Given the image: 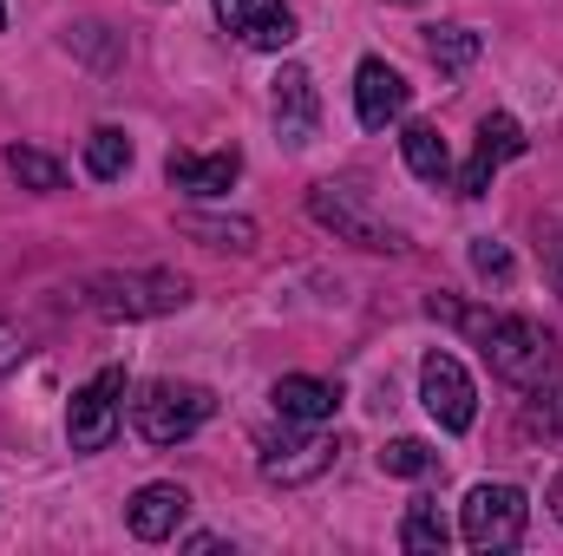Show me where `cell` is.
Wrapping results in <instances>:
<instances>
[{
    "mask_svg": "<svg viewBox=\"0 0 563 556\" xmlns=\"http://www.w3.org/2000/svg\"><path fill=\"white\" fill-rule=\"evenodd\" d=\"M426 308H432L439 321H459V327H472L498 380H511V387L538 393V387L558 374V341H551L538 321H525V314H478V308H459L452 294H432Z\"/></svg>",
    "mask_w": 563,
    "mask_h": 556,
    "instance_id": "1",
    "label": "cell"
},
{
    "mask_svg": "<svg viewBox=\"0 0 563 556\" xmlns=\"http://www.w3.org/2000/svg\"><path fill=\"white\" fill-rule=\"evenodd\" d=\"M217 419V393L197 380H144L132 393V432L144 445H184Z\"/></svg>",
    "mask_w": 563,
    "mask_h": 556,
    "instance_id": "2",
    "label": "cell"
},
{
    "mask_svg": "<svg viewBox=\"0 0 563 556\" xmlns=\"http://www.w3.org/2000/svg\"><path fill=\"white\" fill-rule=\"evenodd\" d=\"M79 301L106 321H151V314H177L190 301V281L170 269H132V276H92L79 288Z\"/></svg>",
    "mask_w": 563,
    "mask_h": 556,
    "instance_id": "3",
    "label": "cell"
},
{
    "mask_svg": "<svg viewBox=\"0 0 563 556\" xmlns=\"http://www.w3.org/2000/svg\"><path fill=\"white\" fill-rule=\"evenodd\" d=\"M531 524V498L518 485H472V498L459 504V537L478 556H505L525 544Z\"/></svg>",
    "mask_w": 563,
    "mask_h": 556,
    "instance_id": "4",
    "label": "cell"
},
{
    "mask_svg": "<svg viewBox=\"0 0 563 556\" xmlns=\"http://www.w3.org/2000/svg\"><path fill=\"white\" fill-rule=\"evenodd\" d=\"M119 425H125V367H106V374H92L73 393V407H66V445L73 452H106L119 438Z\"/></svg>",
    "mask_w": 563,
    "mask_h": 556,
    "instance_id": "5",
    "label": "cell"
},
{
    "mask_svg": "<svg viewBox=\"0 0 563 556\" xmlns=\"http://www.w3.org/2000/svg\"><path fill=\"white\" fill-rule=\"evenodd\" d=\"M420 407L439 419V432H472L478 393H472V374L459 367V354L432 347V354L420 360Z\"/></svg>",
    "mask_w": 563,
    "mask_h": 556,
    "instance_id": "6",
    "label": "cell"
},
{
    "mask_svg": "<svg viewBox=\"0 0 563 556\" xmlns=\"http://www.w3.org/2000/svg\"><path fill=\"white\" fill-rule=\"evenodd\" d=\"M217 7V26L236 40V46H250V53H282V46H295V7L288 0H210Z\"/></svg>",
    "mask_w": 563,
    "mask_h": 556,
    "instance_id": "7",
    "label": "cell"
},
{
    "mask_svg": "<svg viewBox=\"0 0 563 556\" xmlns=\"http://www.w3.org/2000/svg\"><path fill=\"white\" fill-rule=\"evenodd\" d=\"M308 216L321 230H334L341 243H361V249H400V230H380L367 210H361V190L354 184H314L308 190Z\"/></svg>",
    "mask_w": 563,
    "mask_h": 556,
    "instance_id": "8",
    "label": "cell"
},
{
    "mask_svg": "<svg viewBox=\"0 0 563 556\" xmlns=\"http://www.w3.org/2000/svg\"><path fill=\"white\" fill-rule=\"evenodd\" d=\"M269 119H276V138L288 151H308V144L321 138V92H314V73L308 66H282L276 73Z\"/></svg>",
    "mask_w": 563,
    "mask_h": 556,
    "instance_id": "9",
    "label": "cell"
},
{
    "mask_svg": "<svg viewBox=\"0 0 563 556\" xmlns=\"http://www.w3.org/2000/svg\"><path fill=\"white\" fill-rule=\"evenodd\" d=\"M334 458H341V438H328V432H282V438L269 432L263 438V478L269 485H308Z\"/></svg>",
    "mask_w": 563,
    "mask_h": 556,
    "instance_id": "10",
    "label": "cell"
},
{
    "mask_svg": "<svg viewBox=\"0 0 563 556\" xmlns=\"http://www.w3.org/2000/svg\"><path fill=\"white\" fill-rule=\"evenodd\" d=\"M511 157H525V125H518L511 112H492V119L478 125L472 164L459 170V197H485V190H492V177H498Z\"/></svg>",
    "mask_w": 563,
    "mask_h": 556,
    "instance_id": "11",
    "label": "cell"
},
{
    "mask_svg": "<svg viewBox=\"0 0 563 556\" xmlns=\"http://www.w3.org/2000/svg\"><path fill=\"white\" fill-rule=\"evenodd\" d=\"M407 99H413V86L400 79V66H387V59L354 66V112L367 132H387L394 119H407Z\"/></svg>",
    "mask_w": 563,
    "mask_h": 556,
    "instance_id": "12",
    "label": "cell"
},
{
    "mask_svg": "<svg viewBox=\"0 0 563 556\" xmlns=\"http://www.w3.org/2000/svg\"><path fill=\"white\" fill-rule=\"evenodd\" d=\"M164 177H170V190H190V197H223V190L243 177V151H217V157L170 151V157H164Z\"/></svg>",
    "mask_w": 563,
    "mask_h": 556,
    "instance_id": "13",
    "label": "cell"
},
{
    "mask_svg": "<svg viewBox=\"0 0 563 556\" xmlns=\"http://www.w3.org/2000/svg\"><path fill=\"white\" fill-rule=\"evenodd\" d=\"M184 511H190V491L184 485H144L139 498L125 504V524H132L139 544H164V537H177Z\"/></svg>",
    "mask_w": 563,
    "mask_h": 556,
    "instance_id": "14",
    "label": "cell"
},
{
    "mask_svg": "<svg viewBox=\"0 0 563 556\" xmlns=\"http://www.w3.org/2000/svg\"><path fill=\"white\" fill-rule=\"evenodd\" d=\"M269 400H276V413L288 425H321V419L341 413V387L334 380H314V374H282Z\"/></svg>",
    "mask_w": 563,
    "mask_h": 556,
    "instance_id": "15",
    "label": "cell"
},
{
    "mask_svg": "<svg viewBox=\"0 0 563 556\" xmlns=\"http://www.w3.org/2000/svg\"><path fill=\"white\" fill-rule=\"evenodd\" d=\"M400 151H407V170L420 177V184H445L452 177V151H445V138H439V125H407L400 132Z\"/></svg>",
    "mask_w": 563,
    "mask_h": 556,
    "instance_id": "16",
    "label": "cell"
},
{
    "mask_svg": "<svg viewBox=\"0 0 563 556\" xmlns=\"http://www.w3.org/2000/svg\"><path fill=\"white\" fill-rule=\"evenodd\" d=\"M445 544H452V524H445V511H439L432 498H413V504H407V518H400V551L439 556Z\"/></svg>",
    "mask_w": 563,
    "mask_h": 556,
    "instance_id": "17",
    "label": "cell"
},
{
    "mask_svg": "<svg viewBox=\"0 0 563 556\" xmlns=\"http://www.w3.org/2000/svg\"><path fill=\"white\" fill-rule=\"evenodd\" d=\"M426 59L439 66V79H459V73L478 59V33L459 26V20H452V26H426Z\"/></svg>",
    "mask_w": 563,
    "mask_h": 556,
    "instance_id": "18",
    "label": "cell"
},
{
    "mask_svg": "<svg viewBox=\"0 0 563 556\" xmlns=\"http://www.w3.org/2000/svg\"><path fill=\"white\" fill-rule=\"evenodd\" d=\"M7 177H13L20 190H33V197H53V190H66V170H59L46 151H33V144H13V151H7Z\"/></svg>",
    "mask_w": 563,
    "mask_h": 556,
    "instance_id": "19",
    "label": "cell"
},
{
    "mask_svg": "<svg viewBox=\"0 0 563 556\" xmlns=\"http://www.w3.org/2000/svg\"><path fill=\"white\" fill-rule=\"evenodd\" d=\"M86 170H92L99 184L125 177V170H132V138H125L119 125H99V132L86 138Z\"/></svg>",
    "mask_w": 563,
    "mask_h": 556,
    "instance_id": "20",
    "label": "cell"
},
{
    "mask_svg": "<svg viewBox=\"0 0 563 556\" xmlns=\"http://www.w3.org/2000/svg\"><path fill=\"white\" fill-rule=\"evenodd\" d=\"M177 230L184 236H197V243H210V249H250L256 243V223H243V216H177Z\"/></svg>",
    "mask_w": 563,
    "mask_h": 556,
    "instance_id": "21",
    "label": "cell"
},
{
    "mask_svg": "<svg viewBox=\"0 0 563 556\" xmlns=\"http://www.w3.org/2000/svg\"><path fill=\"white\" fill-rule=\"evenodd\" d=\"M380 471L387 478H426V471H439V452L426 438H387L380 445Z\"/></svg>",
    "mask_w": 563,
    "mask_h": 556,
    "instance_id": "22",
    "label": "cell"
},
{
    "mask_svg": "<svg viewBox=\"0 0 563 556\" xmlns=\"http://www.w3.org/2000/svg\"><path fill=\"white\" fill-rule=\"evenodd\" d=\"M472 269L485 281H511V249L492 243V236H478V243H472Z\"/></svg>",
    "mask_w": 563,
    "mask_h": 556,
    "instance_id": "23",
    "label": "cell"
},
{
    "mask_svg": "<svg viewBox=\"0 0 563 556\" xmlns=\"http://www.w3.org/2000/svg\"><path fill=\"white\" fill-rule=\"evenodd\" d=\"M26 354H33V341H26V327H13V321H0V380H7V374H13V367L26 360Z\"/></svg>",
    "mask_w": 563,
    "mask_h": 556,
    "instance_id": "24",
    "label": "cell"
},
{
    "mask_svg": "<svg viewBox=\"0 0 563 556\" xmlns=\"http://www.w3.org/2000/svg\"><path fill=\"white\" fill-rule=\"evenodd\" d=\"M544 425H551V432H563V387L544 400Z\"/></svg>",
    "mask_w": 563,
    "mask_h": 556,
    "instance_id": "25",
    "label": "cell"
},
{
    "mask_svg": "<svg viewBox=\"0 0 563 556\" xmlns=\"http://www.w3.org/2000/svg\"><path fill=\"white\" fill-rule=\"evenodd\" d=\"M184 551H223V537L217 531H197V537H184Z\"/></svg>",
    "mask_w": 563,
    "mask_h": 556,
    "instance_id": "26",
    "label": "cell"
},
{
    "mask_svg": "<svg viewBox=\"0 0 563 556\" xmlns=\"http://www.w3.org/2000/svg\"><path fill=\"white\" fill-rule=\"evenodd\" d=\"M551 518H558V524H563V471H558V478H551Z\"/></svg>",
    "mask_w": 563,
    "mask_h": 556,
    "instance_id": "27",
    "label": "cell"
},
{
    "mask_svg": "<svg viewBox=\"0 0 563 556\" xmlns=\"http://www.w3.org/2000/svg\"><path fill=\"white\" fill-rule=\"evenodd\" d=\"M0 33H7V0H0Z\"/></svg>",
    "mask_w": 563,
    "mask_h": 556,
    "instance_id": "28",
    "label": "cell"
},
{
    "mask_svg": "<svg viewBox=\"0 0 563 556\" xmlns=\"http://www.w3.org/2000/svg\"><path fill=\"white\" fill-rule=\"evenodd\" d=\"M387 7H420V0H387Z\"/></svg>",
    "mask_w": 563,
    "mask_h": 556,
    "instance_id": "29",
    "label": "cell"
}]
</instances>
